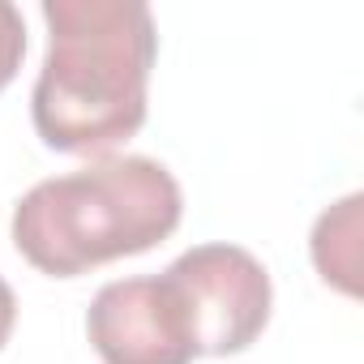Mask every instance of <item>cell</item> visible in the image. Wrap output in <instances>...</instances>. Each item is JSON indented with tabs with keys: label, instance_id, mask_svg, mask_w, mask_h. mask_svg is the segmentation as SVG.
Instances as JSON below:
<instances>
[{
	"label": "cell",
	"instance_id": "cell-5",
	"mask_svg": "<svg viewBox=\"0 0 364 364\" xmlns=\"http://www.w3.org/2000/svg\"><path fill=\"white\" fill-rule=\"evenodd\" d=\"M360 210H364V198L347 193L343 202L321 210L309 240L317 274L343 296H360Z\"/></svg>",
	"mask_w": 364,
	"mask_h": 364
},
{
	"label": "cell",
	"instance_id": "cell-7",
	"mask_svg": "<svg viewBox=\"0 0 364 364\" xmlns=\"http://www.w3.org/2000/svg\"><path fill=\"white\" fill-rule=\"evenodd\" d=\"M14 326H18V300H14V287L0 279V351H5Z\"/></svg>",
	"mask_w": 364,
	"mask_h": 364
},
{
	"label": "cell",
	"instance_id": "cell-2",
	"mask_svg": "<svg viewBox=\"0 0 364 364\" xmlns=\"http://www.w3.org/2000/svg\"><path fill=\"white\" fill-rule=\"evenodd\" d=\"M185 215L176 176L146 154H103L52 176L14 206V245L48 279H77L95 266L163 245Z\"/></svg>",
	"mask_w": 364,
	"mask_h": 364
},
{
	"label": "cell",
	"instance_id": "cell-3",
	"mask_svg": "<svg viewBox=\"0 0 364 364\" xmlns=\"http://www.w3.org/2000/svg\"><path fill=\"white\" fill-rule=\"evenodd\" d=\"M167 274L180 283L198 334V355H240L270 321L274 287L266 266L240 245H198Z\"/></svg>",
	"mask_w": 364,
	"mask_h": 364
},
{
	"label": "cell",
	"instance_id": "cell-4",
	"mask_svg": "<svg viewBox=\"0 0 364 364\" xmlns=\"http://www.w3.org/2000/svg\"><path fill=\"white\" fill-rule=\"evenodd\" d=\"M90 347L103 364H193L198 334L180 283L163 274L103 283L86 313Z\"/></svg>",
	"mask_w": 364,
	"mask_h": 364
},
{
	"label": "cell",
	"instance_id": "cell-6",
	"mask_svg": "<svg viewBox=\"0 0 364 364\" xmlns=\"http://www.w3.org/2000/svg\"><path fill=\"white\" fill-rule=\"evenodd\" d=\"M22 56H26V22H22V9L9 5V0H0V90L18 77Z\"/></svg>",
	"mask_w": 364,
	"mask_h": 364
},
{
	"label": "cell",
	"instance_id": "cell-1",
	"mask_svg": "<svg viewBox=\"0 0 364 364\" xmlns=\"http://www.w3.org/2000/svg\"><path fill=\"white\" fill-rule=\"evenodd\" d=\"M48 56L31 90V120L60 154H103L146 124L159 56L141 0H43Z\"/></svg>",
	"mask_w": 364,
	"mask_h": 364
}]
</instances>
